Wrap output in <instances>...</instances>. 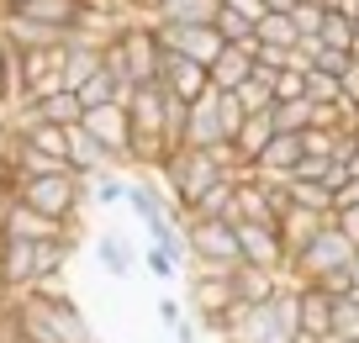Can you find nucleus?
Wrapping results in <instances>:
<instances>
[{"mask_svg":"<svg viewBox=\"0 0 359 343\" xmlns=\"http://www.w3.org/2000/svg\"><path fill=\"white\" fill-rule=\"evenodd\" d=\"M302 159H306V148H302V133H275V137H269V148L254 159V175H269V180H291Z\"/></svg>","mask_w":359,"mask_h":343,"instance_id":"nucleus-14","label":"nucleus"},{"mask_svg":"<svg viewBox=\"0 0 359 343\" xmlns=\"http://www.w3.org/2000/svg\"><path fill=\"white\" fill-rule=\"evenodd\" d=\"M327 222H333V217H323V211H306V206H296V201H291V211H285V217H280V238H285V254H302V248L306 243H312V238L317 233H323V227H327ZM291 259H285V264H291Z\"/></svg>","mask_w":359,"mask_h":343,"instance_id":"nucleus-16","label":"nucleus"},{"mask_svg":"<svg viewBox=\"0 0 359 343\" xmlns=\"http://www.w3.org/2000/svg\"><path fill=\"white\" fill-rule=\"evenodd\" d=\"M0 233L6 238H27V243H43V238H85V222H58V217H48V211H37V206H27L22 196H11V206L0 211Z\"/></svg>","mask_w":359,"mask_h":343,"instance_id":"nucleus-5","label":"nucleus"},{"mask_svg":"<svg viewBox=\"0 0 359 343\" xmlns=\"http://www.w3.org/2000/svg\"><path fill=\"white\" fill-rule=\"evenodd\" d=\"M306 95V74H296V69H285L280 79H275V100H302Z\"/></svg>","mask_w":359,"mask_h":343,"instance_id":"nucleus-35","label":"nucleus"},{"mask_svg":"<svg viewBox=\"0 0 359 343\" xmlns=\"http://www.w3.org/2000/svg\"><path fill=\"white\" fill-rule=\"evenodd\" d=\"M158 85L175 90L180 100H196L206 85H212V69L196 64V58H185V53H175V48H164V58H158Z\"/></svg>","mask_w":359,"mask_h":343,"instance_id":"nucleus-10","label":"nucleus"},{"mask_svg":"<svg viewBox=\"0 0 359 343\" xmlns=\"http://www.w3.org/2000/svg\"><path fill=\"white\" fill-rule=\"evenodd\" d=\"M0 343H22V338H0Z\"/></svg>","mask_w":359,"mask_h":343,"instance_id":"nucleus-44","label":"nucleus"},{"mask_svg":"<svg viewBox=\"0 0 359 343\" xmlns=\"http://www.w3.org/2000/svg\"><path fill=\"white\" fill-rule=\"evenodd\" d=\"M348 206H359V180H344V185L333 190V217H338V211H348Z\"/></svg>","mask_w":359,"mask_h":343,"instance_id":"nucleus-37","label":"nucleus"},{"mask_svg":"<svg viewBox=\"0 0 359 343\" xmlns=\"http://www.w3.org/2000/svg\"><path fill=\"white\" fill-rule=\"evenodd\" d=\"M69 169H74V175H85V180H95V175L122 169V164H116V154H111L95 133H90L85 122H74V127H69Z\"/></svg>","mask_w":359,"mask_h":343,"instance_id":"nucleus-11","label":"nucleus"},{"mask_svg":"<svg viewBox=\"0 0 359 343\" xmlns=\"http://www.w3.org/2000/svg\"><path fill=\"white\" fill-rule=\"evenodd\" d=\"M285 285V275L280 269H264V264H238L233 269V290H238V301H248V307H264V301H275V290Z\"/></svg>","mask_w":359,"mask_h":343,"instance_id":"nucleus-15","label":"nucleus"},{"mask_svg":"<svg viewBox=\"0 0 359 343\" xmlns=\"http://www.w3.org/2000/svg\"><path fill=\"white\" fill-rule=\"evenodd\" d=\"M233 196H238V180L222 175V180H217V185L191 206V217H227V211H233Z\"/></svg>","mask_w":359,"mask_h":343,"instance_id":"nucleus-24","label":"nucleus"},{"mask_svg":"<svg viewBox=\"0 0 359 343\" xmlns=\"http://www.w3.org/2000/svg\"><path fill=\"white\" fill-rule=\"evenodd\" d=\"M354 248H359L354 238H348L338 222H327L323 233H317L312 243H306L302 254L285 264V280H296V285H312V280H323L327 269H344L348 259H354Z\"/></svg>","mask_w":359,"mask_h":343,"instance_id":"nucleus-3","label":"nucleus"},{"mask_svg":"<svg viewBox=\"0 0 359 343\" xmlns=\"http://www.w3.org/2000/svg\"><path fill=\"white\" fill-rule=\"evenodd\" d=\"M259 43H269V48H296V43H302L296 16H291V11H264V16H259Z\"/></svg>","mask_w":359,"mask_h":343,"instance_id":"nucleus-22","label":"nucleus"},{"mask_svg":"<svg viewBox=\"0 0 359 343\" xmlns=\"http://www.w3.org/2000/svg\"><path fill=\"white\" fill-rule=\"evenodd\" d=\"M227 127H222V90L206 85L191 100V116H185V148H222Z\"/></svg>","mask_w":359,"mask_h":343,"instance_id":"nucleus-8","label":"nucleus"},{"mask_svg":"<svg viewBox=\"0 0 359 343\" xmlns=\"http://www.w3.org/2000/svg\"><path fill=\"white\" fill-rule=\"evenodd\" d=\"M338 79H344V95H348V100L359 106V58H348V69H344Z\"/></svg>","mask_w":359,"mask_h":343,"instance_id":"nucleus-38","label":"nucleus"},{"mask_svg":"<svg viewBox=\"0 0 359 343\" xmlns=\"http://www.w3.org/2000/svg\"><path fill=\"white\" fill-rule=\"evenodd\" d=\"M0 280H6V290H32L37 285V243L0 233Z\"/></svg>","mask_w":359,"mask_h":343,"instance_id":"nucleus-13","label":"nucleus"},{"mask_svg":"<svg viewBox=\"0 0 359 343\" xmlns=\"http://www.w3.org/2000/svg\"><path fill=\"white\" fill-rule=\"evenodd\" d=\"M16 196H22L27 206L58 217V222H79V217H85V206H90V180L74 175V169H58V175L22 180V185H16Z\"/></svg>","mask_w":359,"mask_h":343,"instance_id":"nucleus-2","label":"nucleus"},{"mask_svg":"<svg viewBox=\"0 0 359 343\" xmlns=\"http://www.w3.org/2000/svg\"><path fill=\"white\" fill-rule=\"evenodd\" d=\"M158 322H164V328H169V332H175V328H180V322H185V307H180V301H175V296H158Z\"/></svg>","mask_w":359,"mask_h":343,"instance_id":"nucleus-36","label":"nucleus"},{"mask_svg":"<svg viewBox=\"0 0 359 343\" xmlns=\"http://www.w3.org/2000/svg\"><path fill=\"white\" fill-rule=\"evenodd\" d=\"M296 27H302V37H323V22H327V6H296Z\"/></svg>","mask_w":359,"mask_h":343,"instance_id":"nucleus-34","label":"nucleus"},{"mask_svg":"<svg viewBox=\"0 0 359 343\" xmlns=\"http://www.w3.org/2000/svg\"><path fill=\"white\" fill-rule=\"evenodd\" d=\"M185 233H191V264H238L243 259L238 227L227 217H185Z\"/></svg>","mask_w":359,"mask_h":343,"instance_id":"nucleus-4","label":"nucleus"},{"mask_svg":"<svg viewBox=\"0 0 359 343\" xmlns=\"http://www.w3.org/2000/svg\"><path fill=\"white\" fill-rule=\"evenodd\" d=\"M312 343H348V338H338V332H323V338H312Z\"/></svg>","mask_w":359,"mask_h":343,"instance_id":"nucleus-41","label":"nucleus"},{"mask_svg":"<svg viewBox=\"0 0 359 343\" xmlns=\"http://www.w3.org/2000/svg\"><path fill=\"white\" fill-rule=\"evenodd\" d=\"M348 269H354V280H359V248H354V259H348Z\"/></svg>","mask_w":359,"mask_h":343,"instance_id":"nucleus-43","label":"nucleus"},{"mask_svg":"<svg viewBox=\"0 0 359 343\" xmlns=\"http://www.w3.org/2000/svg\"><path fill=\"white\" fill-rule=\"evenodd\" d=\"M264 11H296V0H264Z\"/></svg>","mask_w":359,"mask_h":343,"instance_id":"nucleus-40","label":"nucleus"},{"mask_svg":"<svg viewBox=\"0 0 359 343\" xmlns=\"http://www.w3.org/2000/svg\"><path fill=\"white\" fill-rule=\"evenodd\" d=\"M222 175L227 169H222V159H217V148H175V154L158 164V180L169 185L175 206H185V211H191Z\"/></svg>","mask_w":359,"mask_h":343,"instance_id":"nucleus-1","label":"nucleus"},{"mask_svg":"<svg viewBox=\"0 0 359 343\" xmlns=\"http://www.w3.org/2000/svg\"><path fill=\"white\" fill-rule=\"evenodd\" d=\"M95 264H101L111 280H127L133 264H137V254H133V243H127L122 233H101L95 238Z\"/></svg>","mask_w":359,"mask_h":343,"instance_id":"nucleus-21","label":"nucleus"},{"mask_svg":"<svg viewBox=\"0 0 359 343\" xmlns=\"http://www.w3.org/2000/svg\"><path fill=\"white\" fill-rule=\"evenodd\" d=\"M354 22H359V16L327 11V22H323V43H327V48H344V53H354Z\"/></svg>","mask_w":359,"mask_h":343,"instance_id":"nucleus-28","label":"nucleus"},{"mask_svg":"<svg viewBox=\"0 0 359 343\" xmlns=\"http://www.w3.org/2000/svg\"><path fill=\"white\" fill-rule=\"evenodd\" d=\"M79 100H85V111H90V106H106V100H122V85H116V74L101 64L85 85H79Z\"/></svg>","mask_w":359,"mask_h":343,"instance_id":"nucleus-26","label":"nucleus"},{"mask_svg":"<svg viewBox=\"0 0 359 343\" xmlns=\"http://www.w3.org/2000/svg\"><path fill=\"white\" fill-rule=\"evenodd\" d=\"M333 222H338V227H344V233H348V238H354V243H359V206H348V211H338V217H333Z\"/></svg>","mask_w":359,"mask_h":343,"instance_id":"nucleus-39","label":"nucleus"},{"mask_svg":"<svg viewBox=\"0 0 359 343\" xmlns=\"http://www.w3.org/2000/svg\"><path fill=\"white\" fill-rule=\"evenodd\" d=\"M291 201L306 211H323V217H333V190L323 185V180H291Z\"/></svg>","mask_w":359,"mask_h":343,"instance_id":"nucleus-27","label":"nucleus"},{"mask_svg":"<svg viewBox=\"0 0 359 343\" xmlns=\"http://www.w3.org/2000/svg\"><path fill=\"white\" fill-rule=\"evenodd\" d=\"M143 264H148V269H154V275H158V280H164V285H169V280H175V275H180V269H185V264H180V259H175V254H169V248H158V243H148V248H143Z\"/></svg>","mask_w":359,"mask_h":343,"instance_id":"nucleus-33","label":"nucleus"},{"mask_svg":"<svg viewBox=\"0 0 359 343\" xmlns=\"http://www.w3.org/2000/svg\"><path fill=\"white\" fill-rule=\"evenodd\" d=\"M312 285H323L327 290V296H333V301H348V296H359V280H354V269H327V275L323 280H312Z\"/></svg>","mask_w":359,"mask_h":343,"instance_id":"nucleus-32","label":"nucleus"},{"mask_svg":"<svg viewBox=\"0 0 359 343\" xmlns=\"http://www.w3.org/2000/svg\"><path fill=\"white\" fill-rule=\"evenodd\" d=\"M248 74H254V48H238V43H227L222 58L212 64V85L217 90H238Z\"/></svg>","mask_w":359,"mask_h":343,"instance_id":"nucleus-20","label":"nucleus"},{"mask_svg":"<svg viewBox=\"0 0 359 343\" xmlns=\"http://www.w3.org/2000/svg\"><path fill=\"white\" fill-rule=\"evenodd\" d=\"M0 16H32V22L74 32L79 16H85V0H0Z\"/></svg>","mask_w":359,"mask_h":343,"instance_id":"nucleus-12","label":"nucleus"},{"mask_svg":"<svg viewBox=\"0 0 359 343\" xmlns=\"http://www.w3.org/2000/svg\"><path fill=\"white\" fill-rule=\"evenodd\" d=\"M333 332V296L323 285H302V338Z\"/></svg>","mask_w":359,"mask_h":343,"instance_id":"nucleus-18","label":"nucleus"},{"mask_svg":"<svg viewBox=\"0 0 359 343\" xmlns=\"http://www.w3.org/2000/svg\"><path fill=\"white\" fill-rule=\"evenodd\" d=\"M275 133H280V127H275V106H269V111H248V122H243V133L233 137V148L254 164V159L269 148V137H275Z\"/></svg>","mask_w":359,"mask_h":343,"instance_id":"nucleus-19","label":"nucleus"},{"mask_svg":"<svg viewBox=\"0 0 359 343\" xmlns=\"http://www.w3.org/2000/svg\"><path fill=\"white\" fill-rule=\"evenodd\" d=\"M312 111H317L312 95H302V100H275V127H280V133H306V127H312Z\"/></svg>","mask_w":359,"mask_h":343,"instance_id":"nucleus-25","label":"nucleus"},{"mask_svg":"<svg viewBox=\"0 0 359 343\" xmlns=\"http://www.w3.org/2000/svg\"><path fill=\"white\" fill-rule=\"evenodd\" d=\"M85 127H90V133H95V137H101V143L116 154V164L133 169V111H127V100L90 106V111H85Z\"/></svg>","mask_w":359,"mask_h":343,"instance_id":"nucleus-6","label":"nucleus"},{"mask_svg":"<svg viewBox=\"0 0 359 343\" xmlns=\"http://www.w3.org/2000/svg\"><path fill=\"white\" fill-rule=\"evenodd\" d=\"M227 0H158L154 22H180V27H217Z\"/></svg>","mask_w":359,"mask_h":343,"instance_id":"nucleus-17","label":"nucleus"},{"mask_svg":"<svg viewBox=\"0 0 359 343\" xmlns=\"http://www.w3.org/2000/svg\"><path fill=\"white\" fill-rule=\"evenodd\" d=\"M333 332H338V338H348V343H359V296L333 301Z\"/></svg>","mask_w":359,"mask_h":343,"instance_id":"nucleus-30","label":"nucleus"},{"mask_svg":"<svg viewBox=\"0 0 359 343\" xmlns=\"http://www.w3.org/2000/svg\"><path fill=\"white\" fill-rule=\"evenodd\" d=\"M306 95L312 100H344V79L327 69H306Z\"/></svg>","mask_w":359,"mask_h":343,"instance_id":"nucleus-31","label":"nucleus"},{"mask_svg":"<svg viewBox=\"0 0 359 343\" xmlns=\"http://www.w3.org/2000/svg\"><path fill=\"white\" fill-rule=\"evenodd\" d=\"M154 32H158V43H164V48H175V53L196 58V64H206V69H212L217 58H222V48H227V37L217 32V27H180V22H154Z\"/></svg>","mask_w":359,"mask_h":343,"instance_id":"nucleus-7","label":"nucleus"},{"mask_svg":"<svg viewBox=\"0 0 359 343\" xmlns=\"http://www.w3.org/2000/svg\"><path fill=\"white\" fill-rule=\"evenodd\" d=\"M127 190H133V180H127L122 169H106V175L90 180V201H95V206H127Z\"/></svg>","mask_w":359,"mask_h":343,"instance_id":"nucleus-23","label":"nucleus"},{"mask_svg":"<svg viewBox=\"0 0 359 343\" xmlns=\"http://www.w3.org/2000/svg\"><path fill=\"white\" fill-rule=\"evenodd\" d=\"M348 175H354V180H359V154H354V159H348Z\"/></svg>","mask_w":359,"mask_h":343,"instance_id":"nucleus-42","label":"nucleus"},{"mask_svg":"<svg viewBox=\"0 0 359 343\" xmlns=\"http://www.w3.org/2000/svg\"><path fill=\"white\" fill-rule=\"evenodd\" d=\"M338 137H344V127H306L302 133V148L317 159H333L338 154Z\"/></svg>","mask_w":359,"mask_h":343,"instance_id":"nucleus-29","label":"nucleus"},{"mask_svg":"<svg viewBox=\"0 0 359 343\" xmlns=\"http://www.w3.org/2000/svg\"><path fill=\"white\" fill-rule=\"evenodd\" d=\"M238 227V243H243L248 264H264V269H280L285 275V238H280V222H233Z\"/></svg>","mask_w":359,"mask_h":343,"instance_id":"nucleus-9","label":"nucleus"}]
</instances>
